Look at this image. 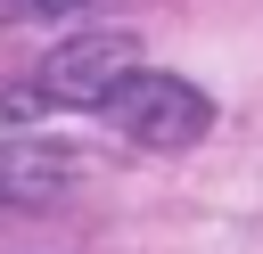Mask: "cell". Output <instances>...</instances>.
Instances as JSON below:
<instances>
[{"instance_id":"1","label":"cell","mask_w":263,"mask_h":254,"mask_svg":"<svg viewBox=\"0 0 263 254\" xmlns=\"http://www.w3.org/2000/svg\"><path fill=\"white\" fill-rule=\"evenodd\" d=\"M132 66H140V41H132V33H66V41H58V49L33 66V82L0 90V123L58 115V107L99 115V107H107V90H115Z\"/></svg>"},{"instance_id":"3","label":"cell","mask_w":263,"mask_h":254,"mask_svg":"<svg viewBox=\"0 0 263 254\" xmlns=\"http://www.w3.org/2000/svg\"><path fill=\"white\" fill-rule=\"evenodd\" d=\"M58 188H74V156H58V147H0V213H33Z\"/></svg>"},{"instance_id":"2","label":"cell","mask_w":263,"mask_h":254,"mask_svg":"<svg viewBox=\"0 0 263 254\" xmlns=\"http://www.w3.org/2000/svg\"><path fill=\"white\" fill-rule=\"evenodd\" d=\"M99 115H107L123 139H140V147H189V139L214 131V98H205L197 82H181V74H148V66H132V74L107 90Z\"/></svg>"},{"instance_id":"4","label":"cell","mask_w":263,"mask_h":254,"mask_svg":"<svg viewBox=\"0 0 263 254\" xmlns=\"http://www.w3.org/2000/svg\"><path fill=\"white\" fill-rule=\"evenodd\" d=\"M90 0H0V25H41V16H74Z\"/></svg>"}]
</instances>
